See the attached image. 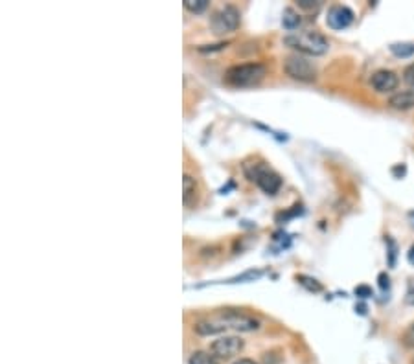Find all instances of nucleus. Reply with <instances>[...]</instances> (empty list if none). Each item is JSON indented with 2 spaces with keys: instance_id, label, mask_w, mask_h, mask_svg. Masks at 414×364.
<instances>
[{
  "instance_id": "f257e3e1",
  "label": "nucleus",
  "mask_w": 414,
  "mask_h": 364,
  "mask_svg": "<svg viewBox=\"0 0 414 364\" xmlns=\"http://www.w3.org/2000/svg\"><path fill=\"white\" fill-rule=\"evenodd\" d=\"M258 328H260V320L254 319V317H249L245 313H239V311H230V309L193 324V331L201 335V337L223 333L227 329H234V331H256Z\"/></svg>"
},
{
  "instance_id": "f03ea898",
  "label": "nucleus",
  "mask_w": 414,
  "mask_h": 364,
  "mask_svg": "<svg viewBox=\"0 0 414 364\" xmlns=\"http://www.w3.org/2000/svg\"><path fill=\"white\" fill-rule=\"evenodd\" d=\"M243 172H245L249 181L254 182L267 195H274L282 188V177L274 172L273 167H269V164H265V162H245Z\"/></svg>"
},
{
  "instance_id": "7ed1b4c3",
  "label": "nucleus",
  "mask_w": 414,
  "mask_h": 364,
  "mask_svg": "<svg viewBox=\"0 0 414 364\" xmlns=\"http://www.w3.org/2000/svg\"><path fill=\"white\" fill-rule=\"evenodd\" d=\"M267 76V66L263 63H242V65H234L227 68L225 72V83L237 86V89H245V86L258 85L263 77Z\"/></svg>"
},
{
  "instance_id": "20e7f679",
  "label": "nucleus",
  "mask_w": 414,
  "mask_h": 364,
  "mask_svg": "<svg viewBox=\"0 0 414 364\" xmlns=\"http://www.w3.org/2000/svg\"><path fill=\"white\" fill-rule=\"evenodd\" d=\"M283 43L298 52V54H306V56H324L330 48L328 39L318 33V31H302V33H295L283 39Z\"/></svg>"
},
{
  "instance_id": "39448f33",
  "label": "nucleus",
  "mask_w": 414,
  "mask_h": 364,
  "mask_svg": "<svg viewBox=\"0 0 414 364\" xmlns=\"http://www.w3.org/2000/svg\"><path fill=\"white\" fill-rule=\"evenodd\" d=\"M283 72L289 77H293L302 83H311L317 79V66L313 61H309L308 57L302 54H291L283 61Z\"/></svg>"
},
{
  "instance_id": "423d86ee",
  "label": "nucleus",
  "mask_w": 414,
  "mask_h": 364,
  "mask_svg": "<svg viewBox=\"0 0 414 364\" xmlns=\"http://www.w3.org/2000/svg\"><path fill=\"white\" fill-rule=\"evenodd\" d=\"M242 22V13L236 6L227 4L214 11L210 17V28L216 36H225V33H232L237 30V26Z\"/></svg>"
},
{
  "instance_id": "0eeeda50",
  "label": "nucleus",
  "mask_w": 414,
  "mask_h": 364,
  "mask_svg": "<svg viewBox=\"0 0 414 364\" xmlns=\"http://www.w3.org/2000/svg\"><path fill=\"white\" fill-rule=\"evenodd\" d=\"M243 346H245V342H243L239 337H227V335H225V337H219V339L214 340V342L210 344V354H212L216 359L227 361L236 357L243 349Z\"/></svg>"
},
{
  "instance_id": "6e6552de",
  "label": "nucleus",
  "mask_w": 414,
  "mask_h": 364,
  "mask_svg": "<svg viewBox=\"0 0 414 364\" xmlns=\"http://www.w3.org/2000/svg\"><path fill=\"white\" fill-rule=\"evenodd\" d=\"M354 22V11L350 10L348 6L335 4L328 10V17H326V24L332 30H344Z\"/></svg>"
},
{
  "instance_id": "1a4fd4ad",
  "label": "nucleus",
  "mask_w": 414,
  "mask_h": 364,
  "mask_svg": "<svg viewBox=\"0 0 414 364\" xmlns=\"http://www.w3.org/2000/svg\"><path fill=\"white\" fill-rule=\"evenodd\" d=\"M398 76L396 72L392 70H378L372 74L370 77V85L379 94H389V92H394L398 89Z\"/></svg>"
},
{
  "instance_id": "9d476101",
  "label": "nucleus",
  "mask_w": 414,
  "mask_h": 364,
  "mask_svg": "<svg viewBox=\"0 0 414 364\" xmlns=\"http://www.w3.org/2000/svg\"><path fill=\"white\" fill-rule=\"evenodd\" d=\"M389 105L396 111H409L414 107V91H401L392 94L389 100Z\"/></svg>"
},
{
  "instance_id": "9b49d317",
  "label": "nucleus",
  "mask_w": 414,
  "mask_h": 364,
  "mask_svg": "<svg viewBox=\"0 0 414 364\" xmlns=\"http://www.w3.org/2000/svg\"><path fill=\"white\" fill-rule=\"evenodd\" d=\"M195 195H198L195 179H192L190 175H184L182 177V201H184V206H192V199H195Z\"/></svg>"
},
{
  "instance_id": "f8f14e48",
  "label": "nucleus",
  "mask_w": 414,
  "mask_h": 364,
  "mask_svg": "<svg viewBox=\"0 0 414 364\" xmlns=\"http://www.w3.org/2000/svg\"><path fill=\"white\" fill-rule=\"evenodd\" d=\"M300 22H302V19H300V15H298L293 8H286V10H283L282 26L286 30H297L298 26H300Z\"/></svg>"
},
{
  "instance_id": "ddd939ff",
  "label": "nucleus",
  "mask_w": 414,
  "mask_h": 364,
  "mask_svg": "<svg viewBox=\"0 0 414 364\" xmlns=\"http://www.w3.org/2000/svg\"><path fill=\"white\" fill-rule=\"evenodd\" d=\"M390 52L396 57H411L414 56V43H394L390 45Z\"/></svg>"
},
{
  "instance_id": "4468645a",
  "label": "nucleus",
  "mask_w": 414,
  "mask_h": 364,
  "mask_svg": "<svg viewBox=\"0 0 414 364\" xmlns=\"http://www.w3.org/2000/svg\"><path fill=\"white\" fill-rule=\"evenodd\" d=\"M188 364H217L216 357L212 354H207V351H193Z\"/></svg>"
},
{
  "instance_id": "2eb2a0df",
  "label": "nucleus",
  "mask_w": 414,
  "mask_h": 364,
  "mask_svg": "<svg viewBox=\"0 0 414 364\" xmlns=\"http://www.w3.org/2000/svg\"><path fill=\"white\" fill-rule=\"evenodd\" d=\"M210 0H184V8L190 13H202L208 8Z\"/></svg>"
},
{
  "instance_id": "dca6fc26",
  "label": "nucleus",
  "mask_w": 414,
  "mask_h": 364,
  "mask_svg": "<svg viewBox=\"0 0 414 364\" xmlns=\"http://www.w3.org/2000/svg\"><path fill=\"white\" fill-rule=\"evenodd\" d=\"M300 283H302L304 287L308 289V291H313V293H318V291H323V285L317 282L315 278H308V276H298Z\"/></svg>"
},
{
  "instance_id": "f3484780",
  "label": "nucleus",
  "mask_w": 414,
  "mask_h": 364,
  "mask_svg": "<svg viewBox=\"0 0 414 364\" xmlns=\"http://www.w3.org/2000/svg\"><path fill=\"white\" fill-rule=\"evenodd\" d=\"M298 8H302V10H318L320 8V0H297Z\"/></svg>"
},
{
  "instance_id": "a211bd4d",
  "label": "nucleus",
  "mask_w": 414,
  "mask_h": 364,
  "mask_svg": "<svg viewBox=\"0 0 414 364\" xmlns=\"http://www.w3.org/2000/svg\"><path fill=\"white\" fill-rule=\"evenodd\" d=\"M404 344L407 346V348H413L414 349V322L411 324L409 328L405 329V333H404Z\"/></svg>"
},
{
  "instance_id": "6ab92c4d",
  "label": "nucleus",
  "mask_w": 414,
  "mask_h": 364,
  "mask_svg": "<svg viewBox=\"0 0 414 364\" xmlns=\"http://www.w3.org/2000/svg\"><path fill=\"white\" fill-rule=\"evenodd\" d=\"M387 245L390 247L389 250V265L390 267H394L396 265V250H398V247H396V243L392 238H387Z\"/></svg>"
},
{
  "instance_id": "aec40b11",
  "label": "nucleus",
  "mask_w": 414,
  "mask_h": 364,
  "mask_svg": "<svg viewBox=\"0 0 414 364\" xmlns=\"http://www.w3.org/2000/svg\"><path fill=\"white\" fill-rule=\"evenodd\" d=\"M404 81L409 86H414V63H411L404 70Z\"/></svg>"
},
{
  "instance_id": "412c9836",
  "label": "nucleus",
  "mask_w": 414,
  "mask_h": 364,
  "mask_svg": "<svg viewBox=\"0 0 414 364\" xmlns=\"http://www.w3.org/2000/svg\"><path fill=\"white\" fill-rule=\"evenodd\" d=\"M405 302L409 305H414V278L407 282V293H405Z\"/></svg>"
},
{
  "instance_id": "4be33fe9",
  "label": "nucleus",
  "mask_w": 414,
  "mask_h": 364,
  "mask_svg": "<svg viewBox=\"0 0 414 364\" xmlns=\"http://www.w3.org/2000/svg\"><path fill=\"white\" fill-rule=\"evenodd\" d=\"M228 43H219V45H202L199 46V52H214V50H223L227 48Z\"/></svg>"
},
{
  "instance_id": "5701e85b",
  "label": "nucleus",
  "mask_w": 414,
  "mask_h": 364,
  "mask_svg": "<svg viewBox=\"0 0 414 364\" xmlns=\"http://www.w3.org/2000/svg\"><path fill=\"white\" fill-rule=\"evenodd\" d=\"M355 294L359 298H369V296H372V289L367 287V285H359V287H355Z\"/></svg>"
},
{
  "instance_id": "b1692460",
  "label": "nucleus",
  "mask_w": 414,
  "mask_h": 364,
  "mask_svg": "<svg viewBox=\"0 0 414 364\" xmlns=\"http://www.w3.org/2000/svg\"><path fill=\"white\" fill-rule=\"evenodd\" d=\"M378 280H379V287L383 289V291H385V289H389V287H390V278H389V276H387V274H385V273L379 274Z\"/></svg>"
},
{
  "instance_id": "393cba45",
  "label": "nucleus",
  "mask_w": 414,
  "mask_h": 364,
  "mask_svg": "<svg viewBox=\"0 0 414 364\" xmlns=\"http://www.w3.org/2000/svg\"><path fill=\"white\" fill-rule=\"evenodd\" d=\"M407 258H409V263H411V265H414V245H413V247H411L409 256H407Z\"/></svg>"
},
{
  "instance_id": "a878e982",
  "label": "nucleus",
  "mask_w": 414,
  "mask_h": 364,
  "mask_svg": "<svg viewBox=\"0 0 414 364\" xmlns=\"http://www.w3.org/2000/svg\"><path fill=\"white\" fill-rule=\"evenodd\" d=\"M234 364H256V363H254L253 359H239V361H236Z\"/></svg>"
}]
</instances>
